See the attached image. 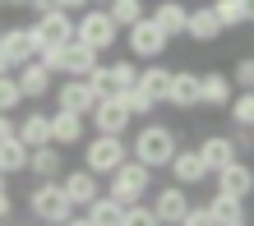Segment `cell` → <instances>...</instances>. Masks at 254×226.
Segmentation results:
<instances>
[{"mask_svg":"<svg viewBox=\"0 0 254 226\" xmlns=\"http://www.w3.org/2000/svg\"><path fill=\"white\" fill-rule=\"evenodd\" d=\"M176 153H181L176 129H171V125H157V120H143V125L134 129V139H129V157L143 162L148 171H167Z\"/></svg>","mask_w":254,"mask_h":226,"instance_id":"obj_1","label":"cell"},{"mask_svg":"<svg viewBox=\"0 0 254 226\" xmlns=\"http://www.w3.org/2000/svg\"><path fill=\"white\" fill-rule=\"evenodd\" d=\"M153 189H157V171H148L143 162L129 157L125 167L111 175V185L102 189V194H111L121 208H134V203H148V194H153Z\"/></svg>","mask_w":254,"mask_h":226,"instance_id":"obj_2","label":"cell"},{"mask_svg":"<svg viewBox=\"0 0 254 226\" xmlns=\"http://www.w3.org/2000/svg\"><path fill=\"white\" fill-rule=\"evenodd\" d=\"M28 213H33L42 226H65L74 217V203L61 189V180H37V185L28 189Z\"/></svg>","mask_w":254,"mask_h":226,"instance_id":"obj_3","label":"cell"},{"mask_svg":"<svg viewBox=\"0 0 254 226\" xmlns=\"http://www.w3.org/2000/svg\"><path fill=\"white\" fill-rule=\"evenodd\" d=\"M125 162H129V143L116 139V134H93V139L83 143V167L93 171L97 180H102V175L111 180L116 171L125 167Z\"/></svg>","mask_w":254,"mask_h":226,"instance_id":"obj_4","label":"cell"},{"mask_svg":"<svg viewBox=\"0 0 254 226\" xmlns=\"http://www.w3.org/2000/svg\"><path fill=\"white\" fill-rule=\"evenodd\" d=\"M125 33H121V28H116L111 23V14L107 9H83V14H74V42H83V47H93L97 56L102 51H111L116 47V42H121Z\"/></svg>","mask_w":254,"mask_h":226,"instance_id":"obj_5","label":"cell"},{"mask_svg":"<svg viewBox=\"0 0 254 226\" xmlns=\"http://www.w3.org/2000/svg\"><path fill=\"white\" fill-rule=\"evenodd\" d=\"M125 47H129V60H139V65H153V60H162V56L171 51V37L162 33L153 19H143V23H134L129 33H125Z\"/></svg>","mask_w":254,"mask_h":226,"instance_id":"obj_6","label":"cell"},{"mask_svg":"<svg viewBox=\"0 0 254 226\" xmlns=\"http://www.w3.org/2000/svg\"><path fill=\"white\" fill-rule=\"evenodd\" d=\"M28 28H33L37 51H42V47H69V42H74V14H65V9L42 14V19H33Z\"/></svg>","mask_w":254,"mask_h":226,"instance_id":"obj_7","label":"cell"},{"mask_svg":"<svg viewBox=\"0 0 254 226\" xmlns=\"http://www.w3.org/2000/svg\"><path fill=\"white\" fill-rule=\"evenodd\" d=\"M148 199H153L148 208L157 213V222H162V226H181V222H185V213L194 208V203H190V194H185L181 185H157Z\"/></svg>","mask_w":254,"mask_h":226,"instance_id":"obj_8","label":"cell"},{"mask_svg":"<svg viewBox=\"0 0 254 226\" xmlns=\"http://www.w3.org/2000/svg\"><path fill=\"white\" fill-rule=\"evenodd\" d=\"M61 189L69 194V203H74V213H88L97 199H102V185H97V175L88 171V167H69L61 175Z\"/></svg>","mask_w":254,"mask_h":226,"instance_id":"obj_9","label":"cell"},{"mask_svg":"<svg viewBox=\"0 0 254 226\" xmlns=\"http://www.w3.org/2000/svg\"><path fill=\"white\" fill-rule=\"evenodd\" d=\"M0 56L9 60V69H23V65H33L37 60V42H33V28L28 23H14L0 33Z\"/></svg>","mask_w":254,"mask_h":226,"instance_id":"obj_10","label":"cell"},{"mask_svg":"<svg viewBox=\"0 0 254 226\" xmlns=\"http://www.w3.org/2000/svg\"><path fill=\"white\" fill-rule=\"evenodd\" d=\"M88 125H93L97 134H116V139H125V129L134 125V115L125 111L121 97H102L97 107H93V115H88Z\"/></svg>","mask_w":254,"mask_h":226,"instance_id":"obj_11","label":"cell"},{"mask_svg":"<svg viewBox=\"0 0 254 226\" xmlns=\"http://www.w3.org/2000/svg\"><path fill=\"white\" fill-rule=\"evenodd\" d=\"M51 143L69 153V148H83L88 143V115H74V111H51Z\"/></svg>","mask_w":254,"mask_h":226,"instance_id":"obj_12","label":"cell"},{"mask_svg":"<svg viewBox=\"0 0 254 226\" xmlns=\"http://www.w3.org/2000/svg\"><path fill=\"white\" fill-rule=\"evenodd\" d=\"M56 111H74V115H93L97 107V93L88 88V79H65V83H56Z\"/></svg>","mask_w":254,"mask_h":226,"instance_id":"obj_13","label":"cell"},{"mask_svg":"<svg viewBox=\"0 0 254 226\" xmlns=\"http://www.w3.org/2000/svg\"><path fill=\"white\" fill-rule=\"evenodd\" d=\"M231 97H236L231 74H222V69L199 74V107H208V111H227V107H231Z\"/></svg>","mask_w":254,"mask_h":226,"instance_id":"obj_14","label":"cell"},{"mask_svg":"<svg viewBox=\"0 0 254 226\" xmlns=\"http://www.w3.org/2000/svg\"><path fill=\"white\" fill-rule=\"evenodd\" d=\"M167 171H171V185H181V189H194V185H203V180L213 175V171L203 167L199 148H181V153L171 157V167H167Z\"/></svg>","mask_w":254,"mask_h":226,"instance_id":"obj_15","label":"cell"},{"mask_svg":"<svg viewBox=\"0 0 254 226\" xmlns=\"http://www.w3.org/2000/svg\"><path fill=\"white\" fill-rule=\"evenodd\" d=\"M217 194H231V199H254V167H250V162L241 157V162H231V167H222L217 175Z\"/></svg>","mask_w":254,"mask_h":226,"instance_id":"obj_16","label":"cell"},{"mask_svg":"<svg viewBox=\"0 0 254 226\" xmlns=\"http://www.w3.org/2000/svg\"><path fill=\"white\" fill-rule=\"evenodd\" d=\"M167 107H176V111H194L199 107V74L194 69H171V83H167Z\"/></svg>","mask_w":254,"mask_h":226,"instance_id":"obj_17","label":"cell"},{"mask_svg":"<svg viewBox=\"0 0 254 226\" xmlns=\"http://www.w3.org/2000/svg\"><path fill=\"white\" fill-rule=\"evenodd\" d=\"M14 79H19V88H23V102H37V107L56 93V74L42 69L37 60H33V65H23V69H14Z\"/></svg>","mask_w":254,"mask_h":226,"instance_id":"obj_18","label":"cell"},{"mask_svg":"<svg viewBox=\"0 0 254 226\" xmlns=\"http://www.w3.org/2000/svg\"><path fill=\"white\" fill-rule=\"evenodd\" d=\"M19 143L33 153V148H47L51 143V111H42V107H33V111H23L19 115Z\"/></svg>","mask_w":254,"mask_h":226,"instance_id":"obj_19","label":"cell"},{"mask_svg":"<svg viewBox=\"0 0 254 226\" xmlns=\"http://www.w3.org/2000/svg\"><path fill=\"white\" fill-rule=\"evenodd\" d=\"M148 19H153L162 33H167L171 42L176 37H185V23H190V9H185V0H157L153 9H148Z\"/></svg>","mask_w":254,"mask_h":226,"instance_id":"obj_20","label":"cell"},{"mask_svg":"<svg viewBox=\"0 0 254 226\" xmlns=\"http://www.w3.org/2000/svg\"><path fill=\"white\" fill-rule=\"evenodd\" d=\"M199 157H203V167L208 171H222V167H231V162H241V153H236V143H231V134H208V139L199 143Z\"/></svg>","mask_w":254,"mask_h":226,"instance_id":"obj_21","label":"cell"},{"mask_svg":"<svg viewBox=\"0 0 254 226\" xmlns=\"http://www.w3.org/2000/svg\"><path fill=\"white\" fill-rule=\"evenodd\" d=\"M185 37H190V42H199V47H213V42L222 37V23H217V14H213V5H194V9H190V23H185Z\"/></svg>","mask_w":254,"mask_h":226,"instance_id":"obj_22","label":"cell"},{"mask_svg":"<svg viewBox=\"0 0 254 226\" xmlns=\"http://www.w3.org/2000/svg\"><path fill=\"white\" fill-rule=\"evenodd\" d=\"M28 171L37 180H61L69 171V162H65V153L56 143H47V148H33V153H28Z\"/></svg>","mask_w":254,"mask_h":226,"instance_id":"obj_23","label":"cell"},{"mask_svg":"<svg viewBox=\"0 0 254 226\" xmlns=\"http://www.w3.org/2000/svg\"><path fill=\"white\" fill-rule=\"evenodd\" d=\"M97 65H102V56L93 47H83V42H69L65 47V79H88Z\"/></svg>","mask_w":254,"mask_h":226,"instance_id":"obj_24","label":"cell"},{"mask_svg":"<svg viewBox=\"0 0 254 226\" xmlns=\"http://www.w3.org/2000/svg\"><path fill=\"white\" fill-rule=\"evenodd\" d=\"M102 9L111 14V23L121 28V33H129L134 23H143V19H148V5H143V0H107Z\"/></svg>","mask_w":254,"mask_h":226,"instance_id":"obj_25","label":"cell"},{"mask_svg":"<svg viewBox=\"0 0 254 226\" xmlns=\"http://www.w3.org/2000/svg\"><path fill=\"white\" fill-rule=\"evenodd\" d=\"M203 208L213 213L217 226H236V222H245V203H241V199H231V194H217V189H213V199H208Z\"/></svg>","mask_w":254,"mask_h":226,"instance_id":"obj_26","label":"cell"},{"mask_svg":"<svg viewBox=\"0 0 254 226\" xmlns=\"http://www.w3.org/2000/svg\"><path fill=\"white\" fill-rule=\"evenodd\" d=\"M167 83H171V69L162 65V60H153V65H143V69H139V88H143L148 97H157V102H162V97H167Z\"/></svg>","mask_w":254,"mask_h":226,"instance_id":"obj_27","label":"cell"},{"mask_svg":"<svg viewBox=\"0 0 254 226\" xmlns=\"http://www.w3.org/2000/svg\"><path fill=\"white\" fill-rule=\"evenodd\" d=\"M88 222H93V226H125V208L121 203H116L111 199V194H102V199L93 203V208H88V213H83Z\"/></svg>","mask_w":254,"mask_h":226,"instance_id":"obj_28","label":"cell"},{"mask_svg":"<svg viewBox=\"0 0 254 226\" xmlns=\"http://www.w3.org/2000/svg\"><path fill=\"white\" fill-rule=\"evenodd\" d=\"M28 171V148L19 139H9V143H0V175H23Z\"/></svg>","mask_w":254,"mask_h":226,"instance_id":"obj_29","label":"cell"},{"mask_svg":"<svg viewBox=\"0 0 254 226\" xmlns=\"http://www.w3.org/2000/svg\"><path fill=\"white\" fill-rule=\"evenodd\" d=\"M139 69H143V65H139V60H129V56H125V60H111V93H116V97L129 93V88L139 83Z\"/></svg>","mask_w":254,"mask_h":226,"instance_id":"obj_30","label":"cell"},{"mask_svg":"<svg viewBox=\"0 0 254 226\" xmlns=\"http://www.w3.org/2000/svg\"><path fill=\"white\" fill-rule=\"evenodd\" d=\"M213 14H217L222 33H227V28H245V23H250V14H245V0H213Z\"/></svg>","mask_w":254,"mask_h":226,"instance_id":"obj_31","label":"cell"},{"mask_svg":"<svg viewBox=\"0 0 254 226\" xmlns=\"http://www.w3.org/2000/svg\"><path fill=\"white\" fill-rule=\"evenodd\" d=\"M121 102H125V111H129L134 120H148V115H153V111L162 107V102H157V97H148V93H143L139 83H134L129 93H121Z\"/></svg>","mask_w":254,"mask_h":226,"instance_id":"obj_32","label":"cell"},{"mask_svg":"<svg viewBox=\"0 0 254 226\" xmlns=\"http://www.w3.org/2000/svg\"><path fill=\"white\" fill-rule=\"evenodd\" d=\"M227 115H231L236 129H254V93H236L231 107H227Z\"/></svg>","mask_w":254,"mask_h":226,"instance_id":"obj_33","label":"cell"},{"mask_svg":"<svg viewBox=\"0 0 254 226\" xmlns=\"http://www.w3.org/2000/svg\"><path fill=\"white\" fill-rule=\"evenodd\" d=\"M23 107V88H19V79L14 74H0V115H14Z\"/></svg>","mask_w":254,"mask_h":226,"instance_id":"obj_34","label":"cell"},{"mask_svg":"<svg viewBox=\"0 0 254 226\" xmlns=\"http://www.w3.org/2000/svg\"><path fill=\"white\" fill-rule=\"evenodd\" d=\"M37 65L51 69L56 79H65V47H42V51H37Z\"/></svg>","mask_w":254,"mask_h":226,"instance_id":"obj_35","label":"cell"},{"mask_svg":"<svg viewBox=\"0 0 254 226\" xmlns=\"http://www.w3.org/2000/svg\"><path fill=\"white\" fill-rule=\"evenodd\" d=\"M231 83H236V93H254V56L236 60V69H231Z\"/></svg>","mask_w":254,"mask_h":226,"instance_id":"obj_36","label":"cell"},{"mask_svg":"<svg viewBox=\"0 0 254 226\" xmlns=\"http://www.w3.org/2000/svg\"><path fill=\"white\" fill-rule=\"evenodd\" d=\"M125 226H162V222L148 203H134V208H125Z\"/></svg>","mask_w":254,"mask_h":226,"instance_id":"obj_37","label":"cell"},{"mask_svg":"<svg viewBox=\"0 0 254 226\" xmlns=\"http://www.w3.org/2000/svg\"><path fill=\"white\" fill-rule=\"evenodd\" d=\"M181 226H217V222H213V213H208V208H190Z\"/></svg>","mask_w":254,"mask_h":226,"instance_id":"obj_38","label":"cell"},{"mask_svg":"<svg viewBox=\"0 0 254 226\" xmlns=\"http://www.w3.org/2000/svg\"><path fill=\"white\" fill-rule=\"evenodd\" d=\"M19 139V115H0V143Z\"/></svg>","mask_w":254,"mask_h":226,"instance_id":"obj_39","label":"cell"},{"mask_svg":"<svg viewBox=\"0 0 254 226\" xmlns=\"http://www.w3.org/2000/svg\"><path fill=\"white\" fill-rule=\"evenodd\" d=\"M14 217V199H9V185H5V175H0V222H9Z\"/></svg>","mask_w":254,"mask_h":226,"instance_id":"obj_40","label":"cell"},{"mask_svg":"<svg viewBox=\"0 0 254 226\" xmlns=\"http://www.w3.org/2000/svg\"><path fill=\"white\" fill-rule=\"evenodd\" d=\"M28 9H33V19H42V14H51V9H61L56 0H28Z\"/></svg>","mask_w":254,"mask_h":226,"instance_id":"obj_41","label":"cell"},{"mask_svg":"<svg viewBox=\"0 0 254 226\" xmlns=\"http://www.w3.org/2000/svg\"><path fill=\"white\" fill-rule=\"evenodd\" d=\"M56 5H61L65 14H74V9H79V14H83V9H93V0H56Z\"/></svg>","mask_w":254,"mask_h":226,"instance_id":"obj_42","label":"cell"},{"mask_svg":"<svg viewBox=\"0 0 254 226\" xmlns=\"http://www.w3.org/2000/svg\"><path fill=\"white\" fill-rule=\"evenodd\" d=\"M65 226H93V222H88V217H83V213H74V217H69V222H65Z\"/></svg>","mask_w":254,"mask_h":226,"instance_id":"obj_43","label":"cell"},{"mask_svg":"<svg viewBox=\"0 0 254 226\" xmlns=\"http://www.w3.org/2000/svg\"><path fill=\"white\" fill-rule=\"evenodd\" d=\"M5 9H28V0H5Z\"/></svg>","mask_w":254,"mask_h":226,"instance_id":"obj_44","label":"cell"},{"mask_svg":"<svg viewBox=\"0 0 254 226\" xmlns=\"http://www.w3.org/2000/svg\"><path fill=\"white\" fill-rule=\"evenodd\" d=\"M0 74H14V69H9V60H5V56H0Z\"/></svg>","mask_w":254,"mask_h":226,"instance_id":"obj_45","label":"cell"},{"mask_svg":"<svg viewBox=\"0 0 254 226\" xmlns=\"http://www.w3.org/2000/svg\"><path fill=\"white\" fill-rule=\"evenodd\" d=\"M245 14H250V23H254V0H245Z\"/></svg>","mask_w":254,"mask_h":226,"instance_id":"obj_46","label":"cell"},{"mask_svg":"<svg viewBox=\"0 0 254 226\" xmlns=\"http://www.w3.org/2000/svg\"><path fill=\"white\" fill-rule=\"evenodd\" d=\"M9 226H28V222H9Z\"/></svg>","mask_w":254,"mask_h":226,"instance_id":"obj_47","label":"cell"},{"mask_svg":"<svg viewBox=\"0 0 254 226\" xmlns=\"http://www.w3.org/2000/svg\"><path fill=\"white\" fill-rule=\"evenodd\" d=\"M93 5H107V0H93Z\"/></svg>","mask_w":254,"mask_h":226,"instance_id":"obj_48","label":"cell"},{"mask_svg":"<svg viewBox=\"0 0 254 226\" xmlns=\"http://www.w3.org/2000/svg\"><path fill=\"white\" fill-rule=\"evenodd\" d=\"M236 226H250V222H236Z\"/></svg>","mask_w":254,"mask_h":226,"instance_id":"obj_49","label":"cell"},{"mask_svg":"<svg viewBox=\"0 0 254 226\" xmlns=\"http://www.w3.org/2000/svg\"><path fill=\"white\" fill-rule=\"evenodd\" d=\"M0 9H5V0H0Z\"/></svg>","mask_w":254,"mask_h":226,"instance_id":"obj_50","label":"cell"},{"mask_svg":"<svg viewBox=\"0 0 254 226\" xmlns=\"http://www.w3.org/2000/svg\"><path fill=\"white\" fill-rule=\"evenodd\" d=\"M0 33H5V28H0Z\"/></svg>","mask_w":254,"mask_h":226,"instance_id":"obj_51","label":"cell"}]
</instances>
